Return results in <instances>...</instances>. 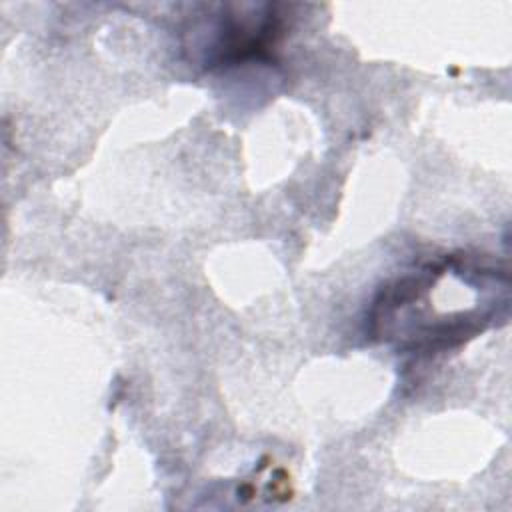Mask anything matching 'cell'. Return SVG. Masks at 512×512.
Instances as JSON below:
<instances>
[{
	"label": "cell",
	"instance_id": "1",
	"mask_svg": "<svg viewBox=\"0 0 512 512\" xmlns=\"http://www.w3.org/2000/svg\"><path fill=\"white\" fill-rule=\"evenodd\" d=\"M214 42L206 46L208 66L214 64H236L250 58H262L276 44L280 34V20L264 14L256 20L232 16H220L214 26Z\"/></svg>",
	"mask_w": 512,
	"mask_h": 512
}]
</instances>
